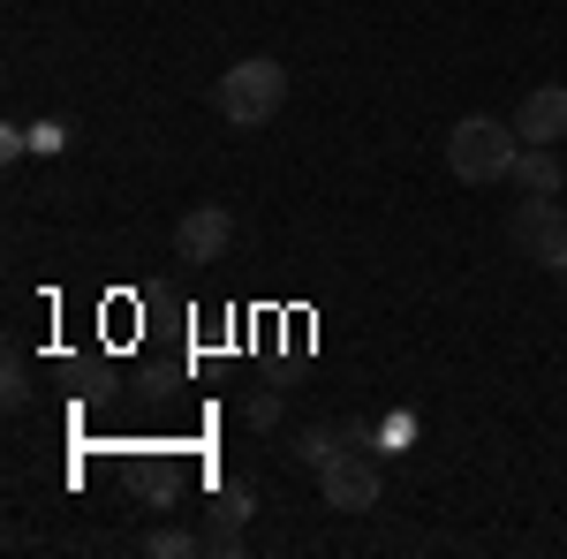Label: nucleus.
Instances as JSON below:
<instances>
[{"label":"nucleus","instance_id":"nucleus-6","mask_svg":"<svg viewBox=\"0 0 567 559\" xmlns=\"http://www.w3.org/2000/svg\"><path fill=\"white\" fill-rule=\"evenodd\" d=\"M515 136H523V144H560V136H567V84L523 91V106H515Z\"/></svg>","mask_w":567,"mask_h":559},{"label":"nucleus","instance_id":"nucleus-1","mask_svg":"<svg viewBox=\"0 0 567 559\" xmlns=\"http://www.w3.org/2000/svg\"><path fill=\"white\" fill-rule=\"evenodd\" d=\"M213 106H219L227 130H265V122L288 106V69H280L272 53H250V61H235L213 84Z\"/></svg>","mask_w":567,"mask_h":559},{"label":"nucleus","instance_id":"nucleus-8","mask_svg":"<svg viewBox=\"0 0 567 559\" xmlns=\"http://www.w3.org/2000/svg\"><path fill=\"white\" fill-rule=\"evenodd\" d=\"M243 521H250V515H235L227 499H213V521H205V552L235 559V552H243Z\"/></svg>","mask_w":567,"mask_h":559},{"label":"nucleus","instance_id":"nucleus-5","mask_svg":"<svg viewBox=\"0 0 567 559\" xmlns=\"http://www.w3.org/2000/svg\"><path fill=\"white\" fill-rule=\"evenodd\" d=\"M227 235H235L227 205H189V213L175 219V258H182V265H219Z\"/></svg>","mask_w":567,"mask_h":559},{"label":"nucleus","instance_id":"nucleus-10","mask_svg":"<svg viewBox=\"0 0 567 559\" xmlns=\"http://www.w3.org/2000/svg\"><path fill=\"white\" fill-rule=\"evenodd\" d=\"M341 446H349V438H341V431H326V424H318V431H303V438H296V454H303L310 469H326V462H333Z\"/></svg>","mask_w":567,"mask_h":559},{"label":"nucleus","instance_id":"nucleus-3","mask_svg":"<svg viewBox=\"0 0 567 559\" xmlns=\"http://www.w3.org/2000/svg\"><path fill=\"white\" fill-rule=\"evenodd\" d=\"M507 242H515L523 258H537V265L567 258V213H560V205H545V197H523L515 219H507Z\"/></svg>","mask_w":567,"mask_h":559},{"label":"nucleus","instance_id":"nucleus-2","mask_svg":"<svg viewBox=\"0 0 567 559\" xmlns=\"http://www.w3.org/2000/svg\"><path fill=\"white\" fill-rule=\"evenodd\" d=\"M515 159H523V136H515V122L470 114V122H454V130H446V167L462 174L470 189H484V182H507V174H515Z\"/></svg>","mask_w":567,"mask_h":559},{"label":"nucleus","instance_id":"nucleus-12","mask_svg":"<svg viewBox=\"0 0 567 559\" xmlns=\"http://www.w3.org/2000/svg\"><path fill=\"white\" fill-rule=\"evenodd\" d=\"M553 280H560V288H567V258H553Z\"/></svg>","mask_w":567,"mask_h":559},{"label":"nucleus","instance_id":"nucleus-9","mask_svg":"<svg viewBox=\"0 0 567 559\" xmlns=\"http://www.w3.org/2000/svg\"><path fill=\"white\" fill-rule=\"evenodd\" d=\"M144 552H152V559H189V552H205V537H189V529L167 521V529H152V537H144Z\"/></svg>","mask_w":567,"mask_h":559},{"label":"nucleus","instance_id":"nucleus-4","mask_svg":"<svg viewBox=\"0 0 567 559\" xmlns=\"http://www.w3.org/2000/svg\"><path fill=\"white\" fill-rule=\"evenodd\" d=\"M318 491H326V507H341V515H371L379 507V462H363V454H333L326 469H318Z\"/></svg>","mask_w":567,"mask_h":559},{"label":"nucleus","instance_id":"nucleus-11","mask_svg":"<svg viewBox=\"0 0 567 559\" xmlns=\"http://www.w3.org/2000/svg\"><path fill=\"white\" fill-rule=\"evenodd\" d=\"M0 393H8V408H23V401H31V386H23V363H8V386H0Z\"/></svg>","mask_w":567,"mask_h":559},{"label":"nucleus","instance_id":"nucleus-7","mask_svg":"<svg viewBox=\"0 0 567 559\" xmlns=\"http://www.w3.org/2000/svg\"><path fill=\"white\" fill-rule=\"evenodd\" d=\"M515 182H523V197H553V189H560V159H553V144H529L523 159H515Z\"/></svg>","mask_w":567,"mask_h":559}]
</instances>
